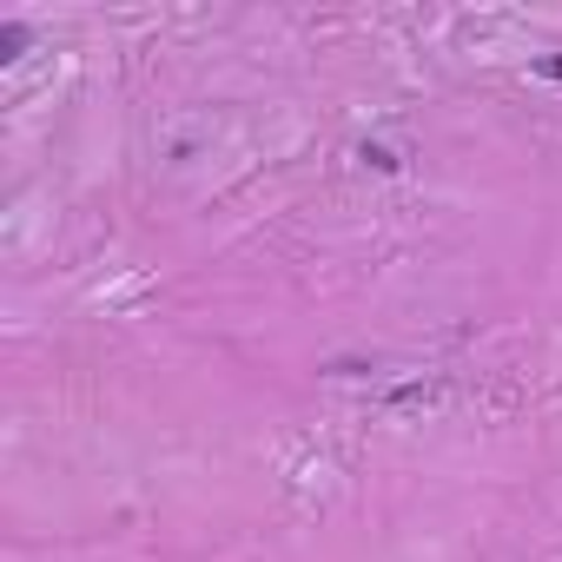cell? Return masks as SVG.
<instances>
[{"label":"cell","mask_w":562,"mask_h":562,"mask_svg":"<svg viewBox=\"0 0 562 562\" xmlns=\"http://www.w3.org/2000/svg\"><path fill=\"white\" fill-rule=\"evenodd\" d=\"M21 54H27V27L8 21V27H0V60H21Z\"/></svg>","instance_id":"6da1fadb"}]
</instances>
